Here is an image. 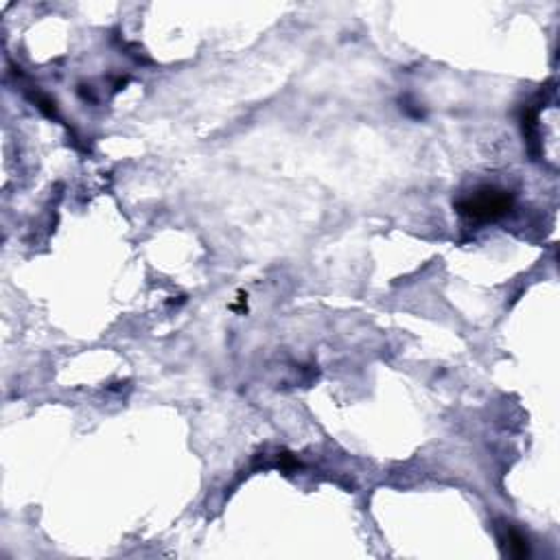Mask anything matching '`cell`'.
<instances>
[{
    "mask_svg": "<svg viewBox=\"0 0 560 560\" xmlns=\"http://www.w3.org/2000/svg\"><path fill=\"white\" fill-rule=\"evenodd\" d=\"M512 195L501 188L484 186L455 204V210L473 221H495L510 213Z\"/></svg>",
    "mask_w": 560,
    "mask_h": 560,
    "instance_id": "6da1fadb",
    "label": "cell"
},
{
    "mask_svg": "<svg viewBox=\"0 0 560 560\" xmlns=\"http://www.w3.org/2000/svg\"><path fill=\"white\" fill-rule=\"evenodd\" d=\"M501 543L506 545V552L515 558H525L530 554L528 540H525V536L515 528H506L501 536Z\"/></svg>",
    "mask_w": 560,
    "mask_h": 560,
    "instance_id": "7a4b0ae2",
    "label": "cell"
}]
</instances>
